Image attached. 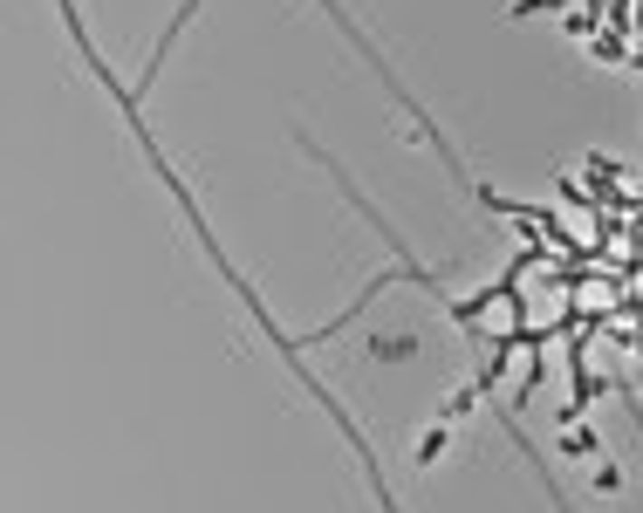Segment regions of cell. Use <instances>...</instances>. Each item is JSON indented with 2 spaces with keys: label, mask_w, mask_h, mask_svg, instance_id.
<instances>
[{
  "label": "cell",
  "mask_w": 643,
  "mask_h": 513,
  "mask_svg": "<svg viewBox=\"0 0 643 513\" xmlns=\"http://www.w3.org/2000/svg\"><path fill=\"white\" fill-rule=\"evenodd\" d=\"M561 451H575V459H596V451H602V432H589V424H575V432L561 438Z\"/></svg>",
  "instance_id": "obj_1"
},
{
  "label": "cell",
  "mask_w": 643,
  "mask_h": 513,
  "mask_svg": "<svg viewBox=\"0 0 643 513\" xmlns=\"http://www.w3.org/2000/svg\"><path fill=\"white\" fill-rule=\"evenodd\" d=\"M596 486H602V493H616V486H623V472H616L609 459H596Z\"/></svg>",
  "instance_id": "obj_4"
},
{
  "label": "cell",
  "mask_w": 643,
  "mask_h": 513,
  "mask_svg": "<svg viewBox=\"0 0 643 513\" xmlns=\"http://www.w3.org/2000/svg\"><path fill=\"white\" fill-rule=\"evenodd\" d=\"M445 445H452V432H445V424H431V432L417 438V466H431V459H445Z\"/></svg>",
  "instance_id": "obj_2"
},
{
  "label": "cell",
  "mask_w": 643,
  "mask_h": 513,
  "mask_svg": "<svg viewBox=\"0 0 643 513\" xmlns=\"http://www.w3.org/2000/svg\"><path fill=\"white\" fill-rule=\"evenodd\" d=\"M561 0H513V21H527V14H554Z\"/></svg>",
  "instance_id": "obj_3"
}]
</instances>
